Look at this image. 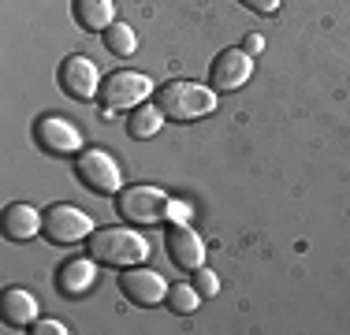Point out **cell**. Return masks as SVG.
Returning a JSON list of instances; mask_svg holds the SVG:
<instances>
[{"label":"cell","mask_w":350,"mask_h":335,"mask_svg":"<svg viewBox=\"0 0 350 335\" xmlns=\"http://www.w3.org/2000/svg\"><path fill=\"white\" fill-rule=\"evenodd\" d=\"M120 291H123V298H127L131 306H157V302L168 298L164 276L153 272V268H138V265H131L127 272L120 276Z\"/></svg>","instance_id":"obj_10"},{"label":"cell","mask_w":350,"mask_h":335,"mask_svg":"<svg viewBox=\"0 0 350 335\" xmlns=\"http://www.w3.org/2000/svg\"><path fill=\"white\" fill-rule=\"evenodd\" d=\"M94 265H97L94 257H71V261H64L60 272H56V291H60L64 298H82L97 280Z\"/></svg>","instance_id":"obj_13"},{"label":"cell","mask_w":350,"mask_h":335,"mask_svg":"<svg viewBox=\"0 0 350 335\" xmlns=\"http://www.w3.org/2000/svg\"><path fill=\"white\" fill-rule=\"evenodd\" d=\"M34 142L45 153H56V157H79L82 153V131L75 127L68 116H41L34 123Z\"/></svg>","instance_id":"obj_7"},{"label":"cell","mask_w":350,"mask_h":335,"mask_svg":"<svg viewBox=\"0 0 350 335\" xmlns=\"http://www.w3.org/2000/svg\"><path fill=\"white\" fill-rule=\"evenodd\" d=\"M116 209H120L123 220L138 224V228H149V224L168 220L172 198L161 187H142V183H135V187H123L116 194Z\"/></svg>","instance_id":"obj_3"},{"label":"cell","mask_w":350,"mask_h":335,"mask_svg":"<svg viewBox=\"0 0 350 335\" xmlns=\"http://www.w3.org/2000/svg\"><path fill=\"white\" fill-rule=\"evenodd\" d=\"M30 332H34V335H68L64 321H56V317H49V321H34V324H30Z\"/></svg>","instance_id":"obj_20"},{"label":"cell","mask_w":350,"mask_h":335,"mask_svg":"<svg viewBox=\"0 0 350 335\" xmlns=\"http://www.w3.org/2000/svg\"><path fill=\"white\" fill-rule=\"evenodd\" d=\"M0 317H4V324H12V328H30V324L38 321V298L30 295L27 287H8L4 295H0Z\"/></svg>","instance_id":"obj_14"},{"label":"cell","mask_w":350,"mask_h":335,"mask_svg":"<svg viewBox=\"0 0 350 335\" xmlns=\"http://www.w3.org/2000/svg\"><path fill=\"white\" fill-rule=\"evenodd\" d=\"M164 250H168V257L179 268H187V272H198V268L205 265V242L190 224H172L168 234H164Z\"/></svg>","instance_id":"obj_11"},{"label":"cell","mask_w":350,"mask_h":335,"mask_svg":"<svg viewBox=\"0 0 350 335\" xmlns=\"http://www.w3.org/2000/svg\"><path fill=\"white\" fill-rule=\"evenodd\" d=\"M94 231H97L94 220H90L82 209L68 205V201H60V205H49V209H45V234H49V242L75 246V242L90 239Z\"/></svg>","instance_id":"obj_6"},{"label":"cell","mask_w":350,"mask_h":335,"mask_svg":"<svg viewBox=\"0 0 350 335\" xmlns=\"http://www.w3.org/2000/svg\"><path fill=\"white\" fill-rule=\"evenodd\" d=\"M56 82H60V90L75 100H90V97L101 94V71H97V64L82 53L64 56L60 71H56Z\"/></svg>","instance_id":"obj_8"},{"label":"cell","mask_w":350,"mask_h":335,"mask_svg":"<svg viewBox=\"0 0 350 335\" xmlns=\"http://www.w3.org/2000/svg\"><path fill=\"white\" fill-rule=\"evenodd\" d=\"M101 38H105V49L112 56H131L138 49V34L127 23H112L108 30H101Z\"/></svg>","instance_id":"obj_17"},{"label":"cell","mask_w":350,"mask_h":335,"mask_svg":"<svg viewBox=\"0 0 350 335\" xmlns=\"http://www.w3.org/2000/svg\"><path fill=\"white\" fill-rule=\"evenodd\" d=\"M254 75V56L246 49H224L220 56L209 64V86L216 94H231V90H243Z\"/></svg>","instance_id":"obj_9"},{"label":"cell","mask_w":350,"mask_h":335,"mask_svg":"<svg viewBox=\"0 0 350 335\" xmlns=\"http://www.w3.org/2000/svg\"><path fill=\"white\" fill-rule=\"evenodd\" d=\"M0 231L12 242H27V239H34L38 231H45V216H41L34 205H27V201H15V205H8L4 216H0Z\"/></svg>","instance_id":"obj_12"},{"label":"cell","mask_w":350,"mask_h":335,"mask_svg":"<svg viewBox=\"0 0 350 335\" xmlns=\"http://www.w3.org/2000/svg\"><path fill=\"white\" fill-rule=\"evenodd\" d=\"M243 49L250 56H257V53H265V38L261 34H246V41H243Z\"/></svg>","instance_id":"obj_23"},{"label":"cell","mask_w":350,"mask_h":335,"mask_svg":"<svg viewBox=\"0 0 350 335\" xmlns=\"http://www.w3.org/2000/svg\"><path fill=\"white\" fill-rule=\"evenodd\" d=\"M194 287L202 291L205 298H216V291H220V280H216L213 268H205V265H202V268L194 272Z\"/></svg>","instance_id":"obj_19"},{"label":"cell","mask_w":350,"mask_h":335,"mask_svg":"<svg viewBox=\"0 0 350 335\" xmlns=\"http://www.w3.org/2000/svg\"><path fill=\"white\" fill-rule=\"evenodd\" d=\"M75 172H79V179L86 183L94 194H120L123 190V175H120V164L112 161V153H105V149H82L79 161H75Z\"/></svg>","instance_id":"obj_5"},{"label":"cell","mask_w":350,"mask_h":335,"mask_svg":"<svg viewBox=\"0 0 350 335\" xmlns=\"http://www.w3.org/2000/svg\"><path fill=\"white\" fill-rule=\"evenodd\" d=\"M86 250L97 265L131 268V265H146L149 239H142V231L135 228H97L86 239Z\"/></svg>","instance_id":"obj_2"},{"label":"cell","mask_w":350,"mask_h":335,"mask_svg":"<svg viewBox=\"0 0 350 335\" xmlns=\"http://www.w3.org/2000/svg\"><path fill=\"white\" fill-rule=\"evenodd\" d=\"M243 8H250V12H257V15H272L280 8V0H239Z\"/></svg>","instance_id":"obj_21"},{"label":"cell","mask_w":350,"mask_h":335,"mask_svg":"<svg viewBox=\"0 0 350 335\" xmlns=\"http://www.w3.org/2000/svg\"><path fill=\"white\" fill-rule=\"evenodd\" d=\"M202 298H205V295L194 287V283H175V287L168 291V298H164V302L172 306V313H179V317H190L198 306H202Z\"/></svg>","instance_id":"obj_18"},{"label":"cell","mask_w":350,"mask_h":335,"mask_svg":"<svg viewBox=\"0 0 350 335\" xmlns=\"http://www.w3.org/2000/svg\"><path fill=\"white\" fill-rule=\"evenodd\" d=\"M153 100L168 120L194 123L216 108V90L202 86V82H190V79H172V82H164V86H157Z\"/></svg>","instance_id":"obj_1"},{"label":"cell","mask_w":350,"mask_h":335,"mask_svg":"<svg viewBox=\"0 0 350 335\" xmlns=\"http://www.w3.org/2000/svg\"><path fill=\"white\" fill-rule=\"evenodd\" d=\"M71 15L82 30H108L116 23L112 0H71Z\"/></svg>","instance_id":"obj_15"},{"label":"cell","mask_w":350,"mask_h":335,"mask_svg":"<svg viewBox=\"0 0 350 335\" xmlns=\"http://www.w3.org/2000/svg\"><path fill=\"white\" fill-rule=\"evenodd\" d=\"M149 94H157V86H153L149 75H142V71H112L101 82V94L97 97H101L105 108L116 112V108H138Z\"/></svg>","instance_id":"obj_4"},{"label":"cell","mask_w":350,"mask_h":335,"mask_svg":"<svg viewBox=\"0 0 350 335\" xmlns=\"http://www.w3.org/2000/svg\"><path fill=\"white\" fill-rule=\"evenodd\" d=\"M190 213H194V209H190L187 201H172V209H168V220H172V224H187V220H190Z\"/></svg>","instance_id":"obj_22"},{"label":"cell","mask_w":350,"mask_h":335,"mask_svg":"<svg viewBox=\"0 0 350 335\" xmlns=\"http://www.w3.org/2000/svg\"><path fill=\"white\" fill-rule=\"evenodd\" d=\"M164 120H168V116H164L161 108H157V100H153V105H149V100H142L138 108H131L127 134H131L135 142H142V138H153V134L164 127Z\"/></svg>","instance_id":"obj_16"}]
</instances>
